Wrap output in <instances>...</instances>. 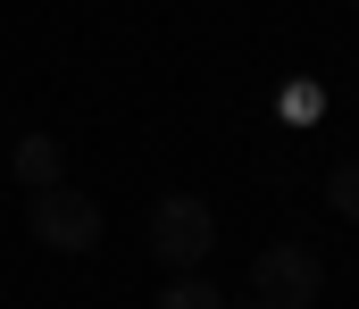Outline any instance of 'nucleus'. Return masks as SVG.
<instances>
[{
	"mask_svg": "<svg viewBox=\"0 0 359 309\" xmlns=\"http://www.w3.org/2000/svg\"><path fill=\"white\" fill-rule=\"evenodd\" d=\"M142 242H151L159 268L192 276V268H209V251H217V217H209L201 193H159V201H151V226H142Z\"/></svg>",
	"mask_w": 359,
	"mask_h": 309,
	"instance_id": "1",
	"label": "nucleus"
},
{
	"mask_svg": "<svg viewBox=\"0 0 359 309\" xmlns=\"http://www.w3.org/2000/svg\"><path fill=\"white\" fill-rule=\"evenodd\" d=\"M243 309H268V301H259V293H251V301H243Z\"/></svg>",
	"mask_w": 359,
	"mask_h": 309,
	"instance_id": "7",
	"label": "nucleus"
},
{
	"mask_svg": "<svg viewBox=\"0 0 359 309\" xmlns=\"http://www.w3.org/2000/svg\"><path fill=\"white\" fill-rule=\"evenodd\" d=\"M25 226H34L42 251H92V242L109 234L100 201H84L76 184H42V193H25Z\"/></svg>",
	"mask_w": 359,
	"mask_h": 309,
	"instance_id": "2",
	"label": "nucleus"
},
{
	"mask_svg": "<svg viewBox=\"0 0 359 309\" xmlns=\"http://www.w3.org/2000/svg\"><path fill=\"white\" fill-rule=\"evenodd\" d=\"M8 167H17V184H25V193H42V184H67V159H59V134H25Z\"/></svg>",
	"mask_w": 359,
	"mask_h": 309,
	"instance_id": "4",
	"label": "nucleus"
},
{
	"mask_svg": "<svg viewBox=\"0 0 359 309\" xmlns=\"http://www.w3.org/2000/svg\"><path fill=\"white\" fill-rule=\"evenodd\" d=\"M251 293H259L268 309H318L326 268H318V251H309V242H268V251L251 259Z\"/></svg>",
	"mask_w": 359,
	"mask_h": 309,
	"instance_id": "3",
	"label": "nucleus"
},
{
	"mask_svg": "<svg viewBox=\"0 0 359 309\" xmlns=\"http://www.w3.org/2000/svg\"><path fill=\"white\" fill-rule=\"evenodd\" d=\"M151 309H226V293H217V284L192 268V276H168V293H159Z\"/></svg>",
	"mask_w": 359,
	"mask_h": 309,
	"instance_id": "5",
	"label": "nucleus"
},
{
	"mask_svg": "<svg viewBox=\"0 0 359 309\" xmlns=\"http://www.w3.org/2000/svg\"><path fill=\"white\" fill-rule=\"evenodd\" d=\"M326 201H334V209L359 226V159H334V176H326Z\"/></svg>",
	"mask_w": 359,
	"mask_h": 309,
	"instance_id": "6",
	"label": "nucleus"
}]
</instances>
